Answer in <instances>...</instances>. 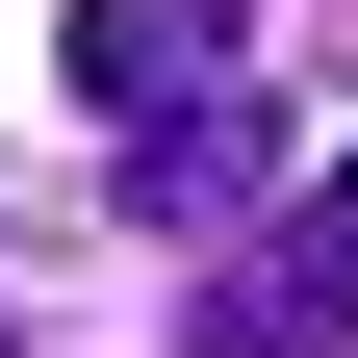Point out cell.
Masks as SVG:
<instances>
[{
    "mask_svg": "<svg viewBox=\"0 0 358 358\" xmlns=\"http://www.w3.org/2000/svg\"><path fill=\"white\" fill-rule=\"evenodd\" d=\"M179 333H205V358H333V333H358V154L307 179L256 256H205V307H179Z\"/></svg>",
    "mask_w": 358,
    "mask_h": 358,
    "instance_id": "cell-1",
    "label": "cell"
},
{
    "mask_svg": "<svg viewBox=\"0 0 358 358\" xmlns=\"http://www.w3.org/2000/svg\"><path fill=\"white\" fill-rule=\"evenodd\" d=\"M205 52H231V0H77V103H205Z\"/></svg>",
    "mask_w": 358,
    "mask_h": 358,
    "instance_id": "cell-2",
    "label": "cell"
},
{
    "mask_svg": "<svg viewBox=\"0 0 358 358\" xmlns=\"http://www.w3.org/2000/svg\"><path fill=\"white\" fill-rule=\"evenodd\" d=\"M128 179H154L179 231H205V205H256V103H154V154H128Z\"/></svg>",
    "mask_w": 358,
    "mask_h": 358,
    "instance_id": "cell-3",
    "label": "cell"
}]
</instances>
